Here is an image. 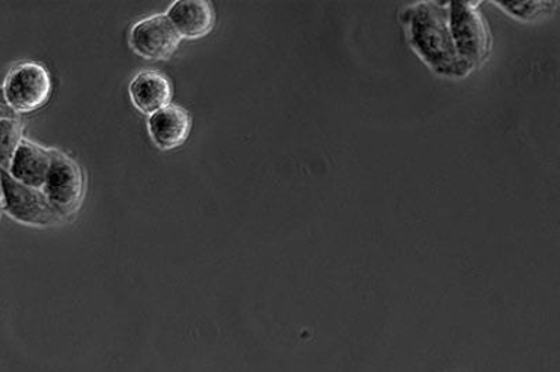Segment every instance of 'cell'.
<instances>
[{
  "mask_svg": "<svg viewBox=\"0 0 560 372\" xmlns=\"http://www.w3.org/2000/svg\"><path fill=\"white\" fill-rule=\"evenodd\" d=\"M179 44L180 36L164 14L140 20L129 34V45L135 54L148 60L170 59Z\"/></svg>",
  "mask_w": 560,
  "mask_h": 372,
  "instance_id": "cell-5",
  "label": "cell"
},
{
  "mask_svg": "<svg viewBox=\"0 0 560 372\" xmlns=\"http://www.w3.org/2000/svg\"><path fill=\"white\" fill-rule=\"evenodd\" d=\"M129 96L140 113L150 116L170 106L173 100V84L163 72L140 71L129 84Z\"/></svg>",
  "mask_w": 560,
  "mask_h": 372,
  "instance_id": "cell-9",
  "label": "cell"
},
{
  "mask_svg": "<svg viewBox=\"0 0 560 372\" xmlns=\"http://www.w3.org/2000/svg\"><path fill=\"white\" fill-rule=\"evenodd\" d=\"M15 113L8 105L7 100H4L2 88H0V120L2 118H14Z\"/></svg>",
  "mask_w": 560,
  "mask_h": 372,
  "instance_id": "cell-12",
  "label": "cell"
},
{
  "mask_svg": "<svg viewBox=\"0 0 560 372\" xmlns=\"http://www.w3.org/2000/svg\"><path fill=\"white\" fill-rule=\"evenodd\" d=\"M451 28L456 51L466 67L485 58L489 48V35L475 8H470L469 3H454Z\"/></svg>",
  "mask_w": 560,
  "mask_h": 372,
  "instance_id": "cell-6",
  "label": "cell"
},
{
  "mask_svg": "<svg viewBox=\"0 0 560 372\" xmlns=\"http://www.w3.org/2000/svg\"><path fill=\"white\" fill-rule=\"evenodd\" d=\"M148 129L155 147L173 151L189 138L191 118L184 107L170 105L150 115Z\"/></svg>",
  "mask_w": 560,
  "mask_h": 372,
  "instance_id": "cell-7",
  "label": "cell"
},
{
  "mask_svg": "<svg viewBox=\"0 0 560 372\" xmlns=\"http://www.w3.org/2000/svg\"><path fill=\"white\" fill-rule=\"evenodd\" d=\"M0 193L4 213L20 224L44 229L61 221L43 190L19 183L4 168H0Z\"/></svg>",
  "mask_w": 560,
  "mask_h": 372,
  "instance_id": "cell-2",
  "label": "cell"
},
{
  "mask_svg": "<svg viewBox=\"0 0 560 372\" xmlns=\"http://www.w3.org/2000/svg\"><path fill=\"white\" fill-rule=\"evenodd\" d=\"M411 22L412 43L435 70L447 74H460L468 70L456 51L443 8L422 4L413 10Z\"/></svg>",
  "mask_w": 560,
  "mask_h": 372,
  "instance_id": "cell-1",
  "label": "cell"
},
{
  "mask_svg": "<svg viewBox=\"0 0 560 372\" xmlns=\"http://www.w3.org/2000/svg\"><path fill=\"white\" fill-rule=\"evenodd\" d=\"M167 18L180 39H200L214 28L215 14L205 0H178L170 8Z\"/></svg>",
  "mask_w": 560,
  "mask_h": 372,
  "instance_id": "cell-8",
  "label": "cell"
},
{
  "mask_svg": "<svg viewBox=\"0 0 560 372\" xmlns=\"http://www.w3.org/2000/svg\"><path fill=\"white\" fill-rule=\"evenodd\" d=\"M43 193L61 220L74 214L84 198V175L81 168L65 154L51 152Z\"/></svg>",
  "mask_w": 560,
  "mask_h": 372,
  "instance_id": "cell-4",
  "label": "cell"
},
{
  "mask_svg": "<svg viewBox=\"0 0 560 372\" xmlns=\"http://www.w3.org/2000/svg\"><path fill=\"white\" fill-rule=\"evenodd\" d=\"M4 100L15 115L39 111L49 101L51 80L44 66L27 61L9 71L2 86Z\"/></svg>",
  "mask_w": 560,
  "mask_h": 372,
  "instance_id": "cell-3",
  "label": "cell"
},
{
  "mask_svg": "<svg viewBox=\"0 0 560 372\" xmlns=\"http://www.w3.org/2000/svg\"><path fill=\"white\" fill-rule=\"evenodd\" d=\"M23 127L18 118H2L0 120V168L12 162L15 151L23 141Z\"/></svg>",
  "mask_w": 560,
  "mask_h": 372,
  "instance_id": "cell-11",
  "label": "cell"
},
{
  "mask_svg": "<svg viewBox=\"0 0 560 372\" xmlns=\"http://www.w3.org/2000/svg\"><path fill=\"white\" fill-rule=\"evenodd\" d=\"M50 163V151L23 139L9 164V174L19 183L43 190Z\"/></svg>",
  "mask_w": 560,
  "mask_h": 372,
  "instance_id": "cell-10",
  "label": "cell"
}]
</instances>
